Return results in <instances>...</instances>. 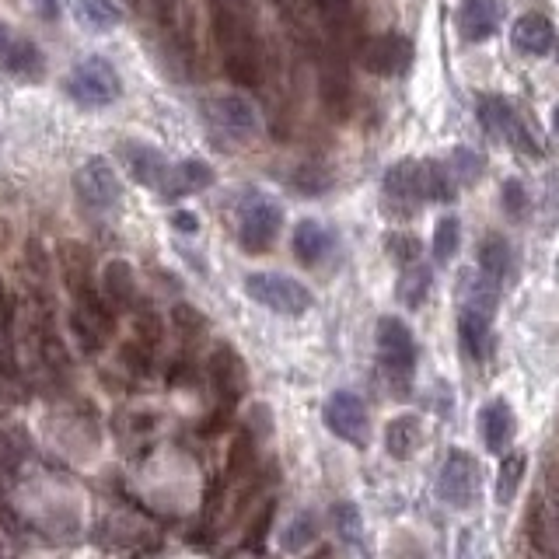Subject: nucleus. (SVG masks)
<instances>
[{
  "mask_svg": "<svg viewBox=\"0 0 559 559\" xmlns=\"http://www.w3.org/2000/svg\"><path fill=\"white\" fill-rule=\"evenodd\" d=\"M210 18H214V39L221 49L224 74L242 88H259L266 63L252 4L249 0H210Z\"/></svg>",
  "mask_w": 559,
  "mask_h": 559,
  "instance_id": "f257e3e1",
  "label": "nucleus"
},
{
  "mask_svg": "<svg viewBox=\"0 0 559 559\" xmlns=\"http://www.w3.org/2000/svg\"><path fill=\"white\" fill-rule=\"evenodd\" d=\"M378 360L392 381L395 395H406L416 371V339L402 318L385 315L378 322Z\"/></svg>",
  "mask_w": 559,
  "mask_h": 559,
  "instance_id": "f03ea898",
  "label": "nucleus"
},
{
  "mask_svg": "<svg viewBox=\"0 0 559 559\" xmlns=\"http://www.w3.org/2000/svg\"><path fill=\"white\" fill-rule=\"evenodd\" d=\"M119 91H123V84H119L112 63L102 60V56L81 60L67 77V95L84 109H105V105L116 102Z\"/></svg>",
  "mask_w": 559,
  "mask_h": 559,
  "instance_id": "7ed1b4c3",
  "label": "nucleus"
},
{
  "mask_svg": "<svg viewBox=\"0 0 559 559\" xmlns=\"http://www.w3.org/2000/svg\"><path fill=\"white\" fill-rule=\"evenodd\" d=\"M315 60H318V95H322V105L336 119H346L353 112V81L343 49L332 46V42H322L315 49Z\"/></svg>",
  "mask_w": 559,
  "mask_h": 559,
  "instance_id": "20e7f679",
  "label": "nucleus"
},
{
  "mask_svg": "<svg viewBox=\"0 0 559 559\" xmlns=\"http://www.w3.org/2000/svg\"><path fill=\"white\" fill-rule=\"evenodd\" d=\"M245 290H249V297L256 304L287 318H297L311 308V290L304 283L283 277V273H252L245 280Z\"/></svg>",
  "mask_w": 559,
  "mask_h": 559,
  "instance_id": "39448f33",
  "label": "nucleus"
},
{
  "mask_svg": "<svg viewBox=\"0 0 559 559\" xmlns=\"http://www.w3.org/2000/svg\"><path fill=\"white\" fill-rule=\"evenodd\" d=\"M437 497L448 507H455V511H469L479 500V465L469 451H448L441 476H437Z\"/></svg>",
  "mask_w": 559,
  "mask_h": 559,
  "instance_id": "423d86ee",
  "label": "nucleus"
},
{
  "mask_svg": "<svg viewBox=\"0 0 559 559\" xmlns=\"http://www.w3.org/2000/svg\"><path fill=\"white\" fill-rule=\"evenodd\" d=\"M325 427H329L339 441L364 448L367 437H371V416H367V406L353 392H336L325 402Z\"/></svg>",
  "mask_w": 559,
  "mask_h": 559,
  "instance_id": "0eeeda50",
  "label": "nucleus"
},
{
  "mask_svg": "<svg viewBox=\"0 0 559 559\" xmlns=\"http://www.w3.org/2000/svg\"><path fill=\"white\" fill-rule=\"evenodd\" d=\"M283 228V214L273 200H252L242 210V224H238V238H242L245 252H266L277 242Z\"/></svg>",
  "mask_w": 559,
  "mask_h": 559,
  "instance_id": "6e6552de",
  "label": "nucleus"
},
{
  "mask_svg": "<svg viewBox=\"0 0 559 559\" xmlns=\"http://www.w3.org/2000/svg\"><path fill=\"white\" fill-rule=\"evenodd\" d=\"M207 374H210V385H214V392L221 395L224 406H235V402L245 395V388H249L245 360L238 357L235 346H228V343L214 346V353L207 357Z\"/></svg>",
  "mask_w": 559,
  "mask_h": 559,
  "instance_id": "1a4fd4ad",
  "label": "nucleus"
},
{
  "mask_svg": "<svg viewBox=\"0 0 559 559\" xmlns=\"http://www.w3.org/2000/svg\"><path fill=\"white\" fill-rule=\"evenodd\" d=\"M409 63H413V42H409L402 32L374 35V39L364 46V67L371 70V74L399 77L409 70Z\"/></svg>",
  "mask_w": 559,
  "mask_h": 559,
  "instance_id": "9d476101",
  "label": "nucleus"
},
{
  "mask_svg": "<svg viewBox=\"0 0 559 559\" xmlns=\"http://www.w3.org/2000/svg\"><path fill=\"white\" fill-rule=\"evenodd\" d=\"M74 186H77L81 203H88V207H95V210H109V207H116V200H119V179L109 161H102V158H91L88 165L77 172Z\"/></svg>",
  "mask_w": 559,
  "mask_h": 559,
  "instance_id": "9b49d317",
  "label": "nucleus"
},
{
  "mask_svg": "<svg viewBox=\"0 0 559 559\" xmlns=\"http://www.w3.org/2000/svg\"><path fill=\"white\" fill-rule=\"evenodd\" d=\"M207 116H210V123L221 126V130L231 133V137H252L259 126L256 109H252V102L242 95L214 98V102L207 105Z\"/></svg>",
  "mask_w": 559,
  "mask_h": 559,
  "instance_id": "f8f14e48",
  "label": "nucleus"
},
{
  "mask_svg": "<svg viewBox=\"0 0 559 559\" xmlns=\"http://www.w3.org/2000/svg\"><path fill=\"white\" fill-rule=\"evenodd\" d=\"M479 119H483L486 133H493V137H504L511 147H532L525 137V126H521L518 112L507 105V98L500 95H486L483 102H479Z\"/></svg>",
  "mask_w": 559,
  "mask_h": 559,
  "instance_id": "ddd939ff",
  "label": "nucleus"
},
{
  "mask_svg": "<svg viewBox=\"0 0 559 559\" xmlns=\"http://www.w3.org/2000/svg\"><path fill=\"white\" fill-rule=\"evenodd\" d=\"M514 430H518V420H514V409L507 399H490L479 409V437L490 451H504Z\"/></svg>",
  "mask_w": 559,
  "mask_h": 559,
  "instance_id": "4468645a",
  "label": "nucleus"
},
{
  "mask_svg": "<svg viewBox=\"0 0 559 559\" xmlns=\"http://www.w3.org/2000/svg\"><path fill=\"white\" fill-rule=\"evenodd\" d=\"M315 18L322 21V28L329 32L332 46H343V42L357 39V11H353V0H308Z\"/></svg>",
  "mask_w": 559,
  "mask_h": 559,
  "instance_id": "2eb2a0df",
  "label": "nucleus"
},
{
  "mask_svg": "<svg viewBox=\"0 0 559 559\" xmlns=\"http://www.w3.org/2000/svg\"><path fill=\"white\" fill-rule=\"evenodd\" d=\"M385 193L399 207H416L423 200V165L413 158L395 161L385 175Z\"/></svg>",
  "mask_w": 559,
  "mask_h": 559,
  "instance_id": "dca6fc26",
  "label": "nucleus"
},
{
  "mask_svg": "<svg viewBox=\"0 0 559 559\" xmlns=\"http://www.w3.org/2000/svg\"><path fill=\"white\" fill-rule=\"evenodd\" d=\"M511 39H514V49H521V53L546 56L556 46V28L542 14H521L511 28Z\"/></svg>",
  "mask_w": 559,
  "mask_h": 559,
  "instance_id": "f3484780",
  "label": "nucleus"
},
{
  "mask_svg": "<svg viewBox=\"0 0 559 559\" xmlns=\"http://www.w3.org/2000/svg\"><path fill=\"white\" fill-rule=\"evenodd\" d=\"M123 158H126V168H130V175L140 182V186H151V189H161L168 182V161L161 158L154 147L147 144H123Z\"/></svg>",
  "mask_w": 559,
  "mask_h": 559,
  "instance_id": "a211bd4d",
  "label": "nucleus"
},
{
  "mask_svg": "<svg viewBox=\"0 0 559 559\" xmlns=\"http://www.w3.org/2000/svg\"><path fill=\"white\" fill-rule=\"evenodd\" d=\"M458 28H462V39L483 42L497 28V4L493 0H465L462 11H458Z\"/></svg>",
  "mask_w": 559,
  "mask_h": 559,
  "instance_id": "6ab92c4d",
  "label": "nucleus"
},
{
  "mask_svg": "<svg viewBox=\"0 0 559 559\" xmlns=\"http://www.w3.org/2000/svg\"><path fill=\"white\" fill-rule=\"evenodd\" d=\"M102 294L112 304V311H126L137 304V280L126 263H109L102 273Z\"/></svg>",
  "mask_w": 559,
  "mask_h": 559,
  "instance_id": "aec40b11",
  "label": "nucleus"
},
{
  "mask_svg": "<svg viewBox=\"0 0 559 559\" xmlns=\"http://www.w3.org/2000/svg\"><path fill=\"white\" fill-rule=\"evenodd\" d=\"M294 256H297V263H304V266H318L325 259V252H329V245H332V238H329V231L322 228V224H315V221H301L294 228Z\"/></svg>",
  "mask_w": 559,
  "mask_h": 559,
  "instance_id": "412c9836",
  "label": "nucleus"
},
{
  "mask_svg": "<svg viewBox=\"0 0 559 559\" xmlns=\"http://www.w3.org/2000/svg\"><path fill=\"white\" fill-rule=\"evenodd\" d=\"M210 182H214L210 165H203V161H182L179 168H172V172H168V182L161 186V193H165V196L200 193V189H207Z\"/></svg>",
  "mask_w": 559,
  "mask_h": 559,
  "instance_id": "4be33fe9",
  "label": "nucleus"
},
{
  "mask_svg": "<svg viewBox=\"0 0 559 559\" xmlns=\"http://www.w3.org/2000/svg\"><path fill=\"white\" fill-rule=\"evenodd\" d=\"M385 448H388V455L399 458V462L413 458L416 448H420V420H416V416H395L385 427Z\"/></svg>",
  "mask_w": 559,
  "mask_h": 559,
  "instance_id": "5701e85b",
  "label": "nucleus"
},
{
  "mask_svg": "<svg viewBox=\"0 0 559 559\" xmlns=\"http://www.w3.org/2000/svg\"><path fill=\"white\" fill-rule=\"evenodd\" d=\"M507 270H511V245H507V238L486 235L483 245H479V273H483L486 280L500 283Z\"/></svg>",
  "mask_w": 559,
  "mask_h": 559,
  "instance_id": "b1692460",
  "label": "nucleus"
},
{
  "mask_svg": "<svg viewBox=\"0 0 559 559\" xmlns=\"http://www.w3.org/2000/svg\"><path fill=\"white\" fill-rule=\"evenodd\" d=\"M423 165V200L451 203L455 200V175L444 161H420Z\"/></svg>",
  "mask_w": 559,
  "mask_h": 559,
  "instance_id": "393cba45",
  "label": "nucleus"
},
{
  "mask_svg": "<svg viewBox=\"0 0 559 559\" xmlns=\"http://www.w3.org/2000/svg\"><path fill=\"white\" fill-rule=\"evenodd\" d=\"M4 67L11 70V74H18V77H42V53H39V46H32V42H25V39H18V42H7V49H4Z\"/></svg>",
  "mask_w": 559,
  "mask_h": 559,
  "instance_id": "a878e982",
  "label": "nucleus"
},
{
  "mask_svg": "<svg viewBox=\"0 0 559 559\" xmlns=\"http://www.w3.org/2000/svg\"><path fill=\"white\" fill-rule=\"evenodd\" d=\"M525 472H528V458L521 455V451H511V455H504V462H500V472H497V500H500V504H511V500L518 497Z\"/></svg>",
  "mask_w": 559,
  "mask_h": 559,
  "instance_id": "bb28decb",
  "label": "nucleus"
},
{
  "mask_svg": "<svg viewBox=\"0 0 559 559\" xmlns=\"http://www.w3.org/2000/svg\"><path fill=\"white\" fill-rule=\"evenodd\" d=\"M430 294V270L423 263H409L402 266V277H399V301L406 308H420Z\"/></svg>",
  "mask_w": 559,
  "mask_h": 559,
  "instance_id": "cd10ccee",
  "label": "nucleus"
},
{
  "mask_svg": "<svg viewBox=\"0 0 559 559\" xmlns=\"http://www.w3.org/2000/svg\"><path fill=\"white\" fill-rule=\"evenodd\" d=\"M252 465H256V441H252L249 430H242V434L231 437V448H228V476H231V479L249 476Z\"/></svg>",
  "mask_w": 559,
  "mask_h": 559,
  "instance_id": "c85d7f7f",
  "label": "nucleus"
},
{
  "mask_svg": "<svg viewBox=\"0 0 559 559\" xmlns=\"http://www.w3.org/2000/svg\"><path fill=\"white\" fill-rule=\"evenodd\" d=\"M74 11L95 32H105V28H112L119 21V11L112 7V0H74Z\"/></svg>",
  "mask_w": 559,
  "mask_h": 559,
  "instance_id": "c756f323",
  "label": "nucleus"
},
{
  "mask_svg": "<svg viewBox=\"0 0 559 559\" xmlns=\"http://www.w3.org/2000/svg\"><path fill=\"white\" fill-rule=\"evenodd\" d=\"M458 242H462V224H458V217H444V221H437V228H434V259L437 263L455 259Z\"/></svg>",
  "mask_w": 559,
  "mask_h": 559,
  "instance_id": "7c9ffc66",
  "label": "nucleus"
},
{
  "mask_svg": "<svg viewBox=\"0 0 559 559\" xmlns=\"http://www.w3.org/2000/svg\"><path fill=\"white\" fill-rule=\"evenodd\" d=\"M161 336H165V325H161V318L154 315L151 308H140L137 318H133V339L154 353L161 346Z\"/></svg>",
  "mask_w": 559,
  "mask_h": 559,
  "instance_id": "2f4dec72",
  "label": "nucleus"
},
{
  "mask_svg": "<svg viewBox=\"0 0 559 559\" xmlns=\"http://www.w3.org/2000/svg\"><path fill=\"white\" fill-rule=\"evenodd\" d=\"M172 325H175V332H179L182 339H200L203 332H207V318H203L196 308H189V304H175V308H172Z\"/></svg>",
  "mask_w": 559,
  "mask_h": 559,
  "instance_id": "473e14b6",
  "label": "nucleus"
},
{
  "mask_svg": "<svg viewBox=\"0 0 559 559\" xmlns=\"http://www.w3.org/2000/svg\"><path fill=\"white\" fill-rule=\"evenodd\" d=\"M448 168H451V175H455V179L476 182L479 175H483V158H479L476 151H469V147H458V151L451 154Z\"/></svg>",
  "mask_w": 559,
  "mask_h": 559,
  "instance_id": "72a5a7b5",
  "label": "nucleus"
},
{
  "mask_svg": "<svg viewBox=\"0 0 559 559\" xmlns=\"http://www.w3.org/2000/svg\"><path fill=\"white\" fill-rule=\"evenodd\" d=\"M318 535V521L311 518V514H301V518L294 521V525L287 528V535H283V546L290 549V553H297V549L311 546Z\"/></svg>",
  "mask_w": 559,
  "mask_h": 559,
  "instance_id": "f704fd0d",
  "label": "nucleus"
},
{
  "mask_svg": "<svg viewBox=\"0 0 559 559\" xmlns=\"http://www.w3.org/2000/svg\"><path fill=\"white\" fill-rule=\"evenodd\" d=\"M528 210V193L521 189V182H507L504 186V214L511 217V221H521Z\"/></svg>",
  "mask_w": 559,
  "mask_h": 559,
  "instance_id": "c9c22d12",
  "label": "nucleus"
},
{
  "mask_svg": "<svg viewBox=\"0 0 559 559\" xmlns=\"http://www.w3.org/2000/svg\"><path fill=\"white\" fill-rule=\"evenodd\" d=\"M336 525H339V532H343L346 535V539H357L360 542V514H357V507H353V504H339L336 507Z\"/></svg>",
  "mask_w": 559,
  "mask_h": 559,
  "instance_id": "e433bc0d",
  "label": "nucleus"
},
{
  "mask_svg": "<svg viewBox=\"0 0 559 559\" xmlns=\"http://www.w3.org/2000/svg\"><path fill=\"white\" fill-rule=\"evenodd\" d=\"M119 357H123L130 367H137V371H151V357H154V353L147 350V346H140L137 339H133V343L123 346V353H119Z\"/></svg>",
  "mask_w": 559,
  "mask_h": 559,
  "instance_id": "4c0bfd02",
  "label": "nucleus"
},
{
  "mask_svg": "<svg viewBox=\"0 0 559 559\" xmlns=\"http://www.w3.org/2000/svg\"><path fill=\"white\" fill-rule=\"evenodd\" d=\"M270 518H273V504H266V507H263V514H256V525H252V532H249V546H256V542H263L266 528H270Z\"/></svg>",
  "mask_w": 559,
  "mask_h": 559,
  "instance_id": "58836bf2",
  "label": "nucleus"
},
{
  "mask_svg": "<svg viewBox=\"0 0 559 559\" xmlns=\"http://www.w3.org/2000/svg\"><path fill=\"white\" fill-rule=\"evenodd\" d=\"M14 465H18V451H14V444L0 434V469H14Z\"/></svg>",
  "mask_w": 559,
  "mask_h": 559,
  "instance_id": "ea45409f",
  "label": "nucleus"
},
{
  "mask_svg": "<svg viewBox=\"0 0 559 559\" xmlns=\"http://www.w3.org/2000/svg\"><path fill=\"white\" fill-rule=\"evenodd\" d=\"M11 325V294H7V283L0 280V329Z\"/></svg>",
  "mask_w": 559,
  "mask_h": 559,
  "instance_id": "a19ab883",
  "label": "nucleus"
},
{
  "mask_svg": "<svg viewBox=\"0 0 559 559\" xmlns=\"http://www.w3.org/2000/svg\"><path fill=\"white\" fill-rule=\"evenodd\" d=\"M395 559H427V556L420 553L416 542H399V553H395Z\"/></svg>",
  "mask_w": 559,
  "mask_h": 559,
  "instance_id": "79ce46f5",
  "label": "nucleus"
},
{
  "mask_svg": "<svg viewBox=\"0 0 559 559\" xmlns=\"http://www.w3.org/2000/svg\"><path fill=\"white\" fill-rule=\"evenodd\" d=\"M546 479H549V486H553V493H556V504H559V458H556V462L546 469Z\"/></svg>",
  "mask_w": 559,
  "mask_h": 559,
  "instance_id": "37998d69",
  "label": "nucleus"
},
{
  "mask_svg": "<svg viewBox=\"0 0 559 559\" xmlns=\"http://www.w3.org/2000/svg\"><path fill=\"white\" fill-rule=\"evenodd\" d=\"M175 224H179L182 231H196V221L189 214H175Z\"/></svg>",
  "mask_w": 559,
  "mask_h": 559,
  "instance_id": "c03bdc74",
  "label": "nucleus"
},
{
  "mask_svg": "<svg viewBox=\"0 0 559 559\" xmlns=\"http://www.w3.org/2000/svg\"><path fill=\"white\" fill-rule=\"evenodd\" d=\"M4 49H7V28H4V21H0V56H4Z\"/></svg>",
  "mask_w": 559,
  "mask_h": 559,
  "instance_id": "a18cd8bd",
  "label": "nucleus"
},
{
  "mask_svg": "<svg viewBox=\"0 0 559 559\" xmlns=\"http://www.w3.org/2000/svg\"><path fill=\"white\" fill-rule=\"evenodd\" d=\"M308 559H332V553H329V549H318V553L308 556Z\"/></svg>",
  "mask_w": 559,
  "mask_h": 559,
  "instance_id": "49530a36",
  "label": "nucleus"
},
{
  "mask_svg": "<svg viewBox=\"0 0 559 559\" xmlns=\"http://www.w3.org/2000/svg\"><path fill=\"white\" fill-rule=\"evenodd\" d=\"M553 126H556V130H559V105H556V109H553Z\"/></svg>",
  "mask_w": 559,
  "mask_h": 559,
  "instance_id": "de8ad7c7",
  "label": "nucleus"
},
{
  "mask_svg": "<svg viewBox=\"0 0 559 559\" xmlns=\"http://www.w3.org/2000/svg\"><path fill=\"white\" fill-rule=\"evenodd\" d=\"M7 416V406H4V399H0V420H4Z\"/></svg>",
  "mask_w": 559,
  "mask_h": 559,
  "instance_id": "09e8293b",
  "label": "nucleus"
},
{
  "mask_svg": "<svg viewBox=\"0 0 559 559\" xmlns=\"http://www.w3.org/2000/svg\"><path fill=\"white\" fill-rule=\"evenodd\" d=\"M556 532H559V504H556Z\"/></svg>",
  "mask_w": 559,
  "mask_h": 559,
  "instance_id": "8fccbe9b",
  "label": "nucleus"
},
{
  "mask_svg": "<svg viewBox=\"0 0 559 559\" xmlns=\"http://www.w3.org/2000/svg\"><path fill=\"white\" fill-rule=\"evenodd\" d=\"M556 56H559V39H556Z\"/></svg>",
  "mask_w": 559,
  "mask_h": 559,
  "instance_id": "3c124183",
  "label": "nucleus"
}]
</instances>
